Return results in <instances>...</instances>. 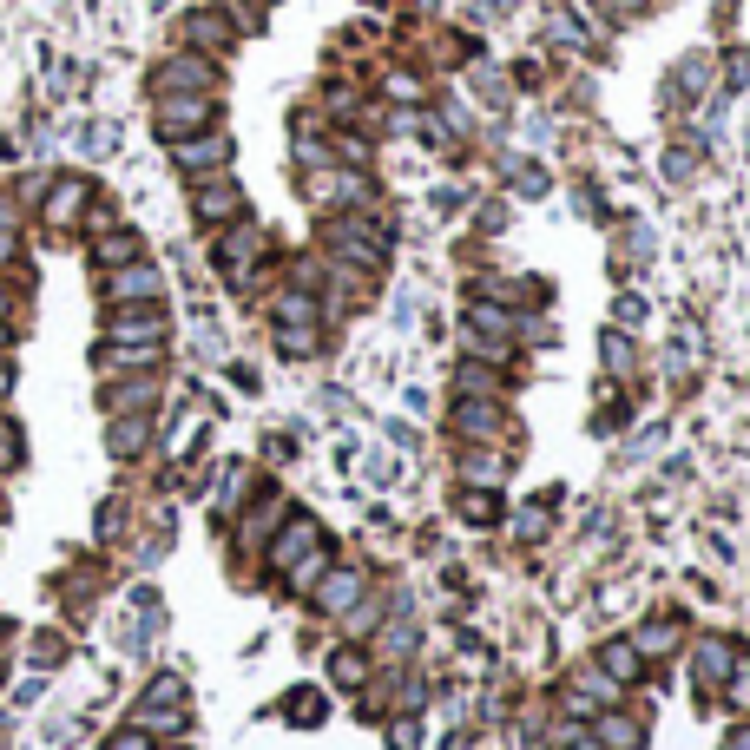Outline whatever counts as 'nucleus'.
<instances>
[{
    "label": "nucleus",
    "instance_id": "f257e3e1",
    "mask_svg": "<svg viewBox=\"0 0 750 750\" xmlns=\"http://www.w3.org/2000/svg\"><path fill=\"white\" fill-rule=\"evenodd\" d=\"M211 93H158L152 106V125L165 139H191V132H211Z\"/></svg>",
    "mask_w": 750,
    "mask_h": 750
},
{
    "label": "nucleus",
    "instance_id": "f03ea898",
    "mask_svg": "<svg viewBox=\"0 0 750 750\" xmlns=\"http://www.w3.org/2000/svg\"><path fill=\"white\" fill-rule=\"evenodd\" d=\"M211 86H218V66L204 53H178L152 73V93H211Z\"/></svg>",
    "mask_w": 750,
    "mask_h": 750
},
{
    "label": "nucleus",
    "instance_id": "7ed1b4c3",
    "mask_svg": "<svg viewBox=\"0 0 750 750\" xmlns=\"http://www.w3.org/2000/svg\"><path fill=\"white\" fill-rule=\"evenodd\" d=\"M178 172H191V178H211V172H224L231 165V139L224 132H191V139H178Z\"/></svg>",
    "mask_w": 750,
    "mask_h": 750
},
{
    "label": "nucleus",
    "instance_id": "20e7f679",
    "mask_svg": "<svg viewBox=\"0 0 750 750\" xmlns=\"http://www.w3.org/2000/svg\"><path fill=\"white\" fill-rule=\"evenodd\" d=\"M106 297H112V303H152V297H158V270L125 264L119 277H106Z\"/></svg>",
    "mask_w": 750,
    "mask_h": 750
},
{
    "label": "nucleus",
    "instance_id": "39448f33",
    "mask_svg": "<svg viewBox=\"0 0 750 750\" xmlns=\"http://www.w3.org/2000/svg\"><path fill=\"white\" fill-rule=\"evenodd\" d=\"M79 211H86V178H60L47 198V224H73Z\"/></svg>",
    "mask_w": 750,
    "mask_h": 750
},
{
    "label": "nucleus",
    "instance_id": "423d86ee",
    "mask_svg": "<svg viewBox=\"0 0 750 750\" xmlns=\"http://www.w3.org/2000/svg\"><path fill=\"white\" fill-rule=\"evenodd\" d=\"M237 204H244V198H237V185H231V178H218V185H204V191H198V218H204V224L237 218Z\"/></svg>",
    "mask_w": 750,
    "mask_h": 750
},
{
    "label": "nucleus",
    "instance_id": "0eeeda50",
    "mask_svg": "<svg viewBox=\"0 0 750 750\" xmlns=\"http://www.w3.org/2000/svg\"><path fill=\"white\" fill-rule=\"evenodd\" d=\"M185 40H191V47H224V40H231V27H224L218 14H191V20H185Z\"/></svg>",
    "mask_w": 750,
    "mask_h": 750
},
{
    "label": "nucleus",
    "instance_id": "6e6552de",
    "mask_svg": "<svg viewBox=\"0 0 750 750\" xmlns=\"http://www.w3.org/2000/svg\"><path fill=\"white\" fill-rule=\"evenodd\" d=\"M132 257H139V237L132 231H112L106 244H99V264H132Z\"/></svg>",
    "mask_w": 750,
    "mask_h": 750
},
{
    "label": "nucleus",
    "instance_id": "1a4fd4ad",
    "mask_svg": "<svg viewBox=\"0 0 750 750\" xmlns=\"http://www.w3.org/2000/svg\"><path fill=\"white\" fill-rule=\"evenodd\" d=\"M356 593H362V579L356 573H336V579H329V593H323V606L343 612V606H356Z\"/></svg>",
    "mask_w": 750,
    "mask_h": 750
},
{
    "label": "nucleus",
    "instance_id": "9d476101",
    "mask_svg": "<svg viewBox=\"0 0 750 750\" xmlns=\"http://www.w3.org/2000/svg\"><path fill=\"white\" fill-rule=\"evenodd\" d=\"M145 448V422H119L112 428V454H139Z\"/></svg>",
    "mask_w": 750,
    "mask_h": 750
},
{
    "label": "nucleus",
    "instance_id": "9b49d317",
    "mask_svg": "<svg viewBox=\"0 0 750 750\" xmlns=\"http://www.w3.org/2000/svg\"><path fill=\"white\" fill-rule=\"evenodd\" d=\"M724 672H731V652H724V645H711V652L698 658V678H704V685H718Z\"/></svg>",
    "mask_w": 750,
    "mask_h": 750
},
{
    "label": "nucleus",
    "instance_id": "f8f14e48",
    "mask_svg": "<svg viewBox=\"0 0 750 750\" xmlns=\"http://www.w3.org/2000/svg\"><path fill=\"white\" fill-rule=\"evenodd\" d=\"M454 422H461V428H500V408L468 402V408H454Z\"/></svg>",
    "mask_w": 750,
    "mask_h": 750
},
{
    "label": "nucleus",
    "instance_id": "ddd939ff",
    "mask_svg": "<svg viewBox=\"0 0 750 750\" xmlns=\"http://www.w3.org/2000/svg\"><path fill=\"white\" fill-rule=\"evenodd\" d=\"M310 540H316V527H310V520H297V527L283 533V547H277V560H283V566H290V553H303V547H310Z\"/></svg>",
    "mask_w": 750,
    "mask_h": 750
},
{
    "label": "nucleus",
    "instance_id": "4468645a",
    "mask_svg": "<svg viewBox=\"0 0 750 750\" xmlns=\"http://www.w3.org/2000/svg\"><path fill=\"white\" fill-rule=\"evenodd\" d=\"M599 737H612V744H639V724H625V718H606V724H599Z\"/></svg>",
    "mask_w": 750,
    "mask_h": 750
},
{
    "label": "nucleus",
    "instance_id": "2eb2a0df",
    "mask_svg": "<svg viewBox=\"0 0 750 750\" xmlns=\"http://www.w3.org/2000/svg\"><path fill=\"white\" fill-rule=\"evenodd\" d=\"M606 665H612V672H619V678H632V672H639V658L625 652V645H612V652H606Z\"/></svg>",
    "mask_w": 750,
    "mask_h": 750
},
{
    "label": "nucleus",
    "instance_id": "dca6fc26",
    "mask_svg": "<svg viewBox=\"0 0 750 750\" xmlns=\"http://www.w3.org/2000/svg\"><path fill=\"white\" fill-rule=\"evenodd\" d=\"M106 750H152V737H145V731H119Z\"/></svg>",
    "mask_w": 750,
    "mask_h": 750
},
{
    "label": "nucleus",
    "instance_id": "f3484780",
    "mask_svg": "<svg viewBox=\"0 0 750 750\" xmlns=\"http://www.w3.org/2000/svg\"><path fill=\"white\" fill-rule=\"evenodd\" d=\"M606 7H619V14H639L645 0H606Z\"/></svg>",
    "mask_w": 750,
    "mask_h": 750
},
{
    "label": "nucleus",
    "instance_id": "a211bd4d",
    "mask_svg": "<svg viewBox=\"0 0 750 750\" xmlns=\"http://www.w3.org/2000/svg\"><path fill=\"white\" fill-rule=\"evenodd\" d=\"M0 343H7V323H0Z\"/></svg>",
    "mask_w": 750,
    "mask_h": 750
}]
</instances>
